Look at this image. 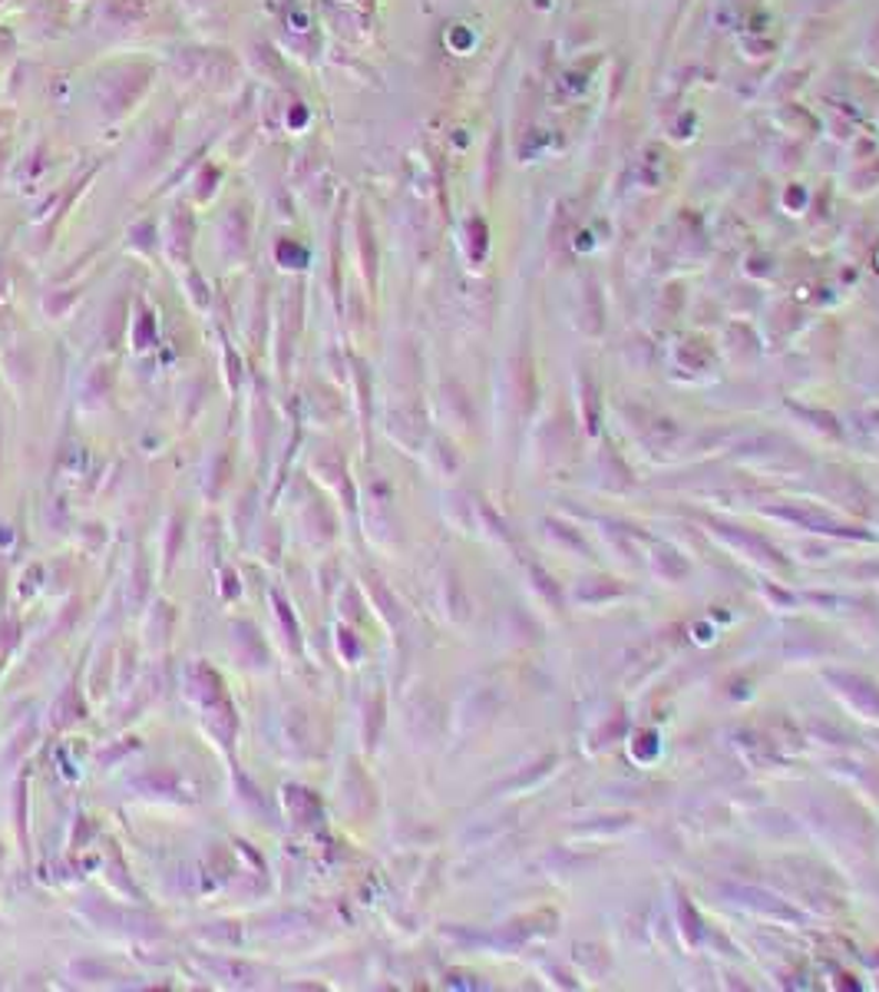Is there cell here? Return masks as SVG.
Returning a JSON list of instances; mask_svg holds the SVG:
<instances>
[{"mask_svg": "<svg viewBox=\"0 0 879 992\" xmlns=\"http://www.w3.org/2000/svg\"><path fill=\"white\" fill-rule=\"evenodd\" d=\"M186 3H189L193 10H206V7H216L219 0H186Z\"/></svg>", "mask_w": 879, "mask_h": 992, "instance_id": "7a4b0ae2", "label": "cell"}, {"mask_svg": "<svg viewBox=\"0 0 879 992\" xmlns=\"http://www.w3.org/2000/svg\"><path fill=\"white\" fill-rule=\"evenodd\" d=\"M149 7H153L149 0H103L100 13L116 27H130V23H139L149 13Z\"/></svg>", "mask_w": 879, "mask_h": 992, "instance_id": "6da1fadb", "label": "cell"}]
</instances>
